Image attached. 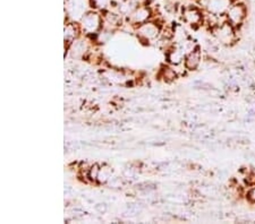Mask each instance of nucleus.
I'll list each match as a JSON object with an SVG mask.
<instances>
[{"instance_id": "obj_5", "label": "nucleus", "mask_w": 255, "mask_h": 224, "mask_svg": "<svg viewBox=\"0 0 255 224\" xmlns=\"http://www.w3.org/2000/svg\"><path fill=\"white\" fill-rule=\"evenodd\" d=\"M182 15L184 22L191 26H200L204 20L202 10L196 6H186L183 9Z\"/></svg>"}, {"instance_id": "obj_17", "label": "nucleus", "mask_w": 255, "mask_h": 224, "mask_svg": "<svg viewBox=\"0 0 255 224\" xmlns=\"http://www.w3.org/2000/svg\"><path fill=\"white\" fill-rule=\"evenodd\" d=\"M248 199H249L250 202L255 203V186H253L252 188H251V189L249 190V193H248Z\"/></svg>"}, {"instance_id": "obj_10", "label": "nucleus", "mask_w": 255, "mask_h": 224, "mask_svg": "<svg viewBox=\"0 0 255 224\" xmlns=\"http://www.w3.org/2000/svg\"><path fill=\"white\" fill-rule=\"evenodd\" d=\"M122 14L121 13H114L110 10H105L104 15H102V19H104V26L108 30H113L122 24Z\"/></svg>"}, {"instance_id": "obj_9", "label": "nucleus", "mask_w": 255, "mask_h": 224, "mask_svg": "<svg viewBox=\"0 0 255 224\" xmlns=\"http://www.w3.org/2000/svg\"><path fill=\"white\" fill-rule=\"evenodd\" d=\"M81 33H82V30H81L80 24L67 23L65 25V30H64L65 43L71 44L73 41H75L76 39L80 38Z\"/></svg>"}, {"instance_id": "obj_3", "label": "nucleus", "mask_w": 255, "mask_h": 224, "mask_svg": "<svg viewBox=\"0 0 255 224\" xmlns=\"http://www.w3.org/2000/svg\"><path fill=\"white\" fill-rule=\"evenodd\" d=\"M212 31L216 39L223 44H226V46L233 44L236 41L235 27L230 23H228L227 20H225L224 23H221L215 28H212Z\"/></svg>"}, {"instance_id": "obj_4", "label": "nucleus", "mask_w": 255, "mask_h": 224, "mask_svg": "<svg viewBox=\"0 0 255 224\" xmlns=\"http://www.w3.org/2000/svg\"><path fill=\"white\" fill-rule=\"evenodd\" d=\"M205 10L213 15H225L232 5V0H199Z\"/></svg>"}, {"instance_id": "obj_13", "label": "nucleus", "mask_w": 255, "mask_h": 224, "mask_svg": "<svg viewBox=\"0 0 255 224\" xmlns=\"http://www.w3.org/2000/svg\"><path fill=\"white\" fill-rule=\"evenodd\" d=\"M89 5L93 10H107L109 5H112V0H89Z\"/></svg>"}, {"instance_id": "obj_16", "label": "nucleus", "mask_w": 255, "mask_h": 224, "mask_svg": "<svg viewBox=\"0 0 255 224\" xmlns=\"http://www.w3.org/2000/svg\"><path fill=\"white\" fill-rule=\"evenodd\" d=\"M161 75H162V78L166 81H172L176 78V72L169 67L163 68L161 72Z\"/></svg>"}, {"instance_id": "obj_12", "label": "nucleus", "mask_w": 255, "mask_h": 224, "mask_svg": "<svg viewBox=\"0 0 255 224\" xmlns=\"http://www.w3.org/2000/svg\"><path fill=\"white\" fill-rule=\"evenodd\" d=\"M68 14L71 16L79 15V17L81 19L82 16H83L86 11H85V0H68Z\"/></svg>"}, {"instance_id": "obj_1", "label": "nucleus", "mask_w": 255, "mask_h": 224, "mask_svg": "<svg viewBox=\"0 0 255 224\" xmlns=\"http://www.w3.org/2000/svg\"><path fill=\"white\" fill-rule=\"evenodd\" d=\"M80 26L82 33L96 34L104 26L102 15L98 10H89L82 16L80 19Z\"/></svg>"}, {"instance_id": "obj_15", "label": "nucleus", "mask_w": 255, "mask_h": 224, "mask_svg": "<svg viewBox=\"0 0 255 224\" xmlns=\"http://www.w3.org/2000/svg\"><path fill=\"white\" fill-rule=\"evenodd\" d=\"M100 168H101L100 165L93 164L88 169V172H86V177H88L90 181H93V182L98 181V176H99V172H100Z\"/></svg>"}, {"instance_id": "obj_7", "label": "nucleus", "mask_w": 255, "mask_h": 224, "mask_svg": "<svg viewBox=\"0 0 255 224\" xmlns=\"http://www.w3.org/2000/svg\"><path fill=\"white\" fill-rule=\"evenodd\" d=\"M136 32H137V35L139 39L150 42V41H153L157 39L161 31H160V27L158 24L150 22L149 20V22H146V23L142 24V25L137 26Z\"/></svg>"}, {"instance_id": "obj_14", "label": "nucleus", "mask_w": 255, "mask_h": 224, "mask_svg": "<svg viewBox=\"0 0 255 224\" xmlns=\"http://www.w3.org/2000/svg\"><path fill=\"white\" fill-rule=\"evenodd\" d=\"M112 174H113L112 169L108 168V166H101L100 172H99V176H98V182L106 183L110 178H112Z\"/></svg>"}, {"instance_id": "obj_6", "label": "nucleus", "mask_w": 255, "mask_h": 224, "mask_svg": "<svg viewBox=\"0 0 255 224\" xmlns=\"http://www.w3.org/2000/svg\"><path fill=\"white\" fill-rule=\"evenodd\" d=\"M152 17V10L149 5L138 6L131 11V14L128 16V20L131 25L139 26L142 24L149 22Z\"/></svg>"}, {"instance_id": "obj_11", "label": "nucleus", "mask_w": 255, "mask_h": 224, "mask_svg": "<svg viewBox=\"0 0 255 224\" xmlns=\"http://www.w3.org/2000/svg\"><path fill=\"white\" fill-rule=\"evenodd\" d=\"M69 51H71V55L73 57H75V58H79V57H83L86 51L89 50V46H88V42H86L85 40L83 39H76L75 41H73V42L69 44Z\"/></svg>"}, {"instance_id": "obj_2", "label": "nucleus", "mask_w": 255, "mask_h": 224, "mask_svg": "<svg viewBox=\"0 0 255 224\" xmlns=\"http://www.w3.org/2000/svg\"><path fill=\"white\" fill-rule=\"evenodd\" d=\"M225 15L227 22L236 28L244 23L246 16H248V9L243 2H234L230 5Z\"/></svg>"}, {"instance_id": "obj_8", "label": "nucleus", "mask_w": 255, "mask_h": 224, "mask_svg": "<svg viewBox=\"0 0 255 224\" xmlns=\"http://www.w3.org/2000/svg\"><path fill=\"white\" fill-rule=\"evenodd\" d=\"M201 60H202V55H201V51L199 48L193 49L191 52H188L184 59V67L187 69V71H195V69L199 68Z\"/></svg>"}]
</instances>
